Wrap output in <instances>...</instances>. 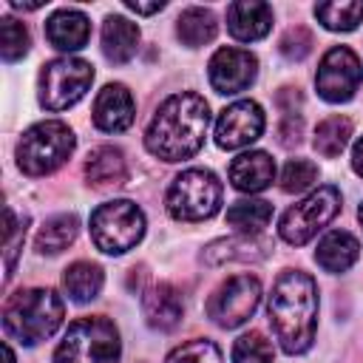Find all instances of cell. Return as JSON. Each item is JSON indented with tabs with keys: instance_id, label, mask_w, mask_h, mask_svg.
<instances>
[{
	"instance_id": "1",
	"label": "cell",
	"mask_w": 363,
	"mask_h": 363,
	"mask_svg": "<svg viewBox=\"0 0 363 363\" xmlns=\"http://www.w3.org/2000/svg\"><path fill=\"white\" fill-rule=\"evenodd\" d=\"M267 315L275 340L286 354H303L318 329V284L303 269H284L269 292Z\"/></svg>"
},
{
	"instance_id": "2",
	"label": "cell",
	"mask_w": 363,
	"mask_h": 363,
	"mask_svg": "<svg viewBox=\"0 0 363 363\" xmlns=\"http://www.w3.org/2000/svg\"><path fill=\"white\" fill-rule=\"evenodd\" d=\"M207 128H210V108L204 96L193 91H182L167 96L156 108L145 130V147L150 156L162 162H184L201 150Z\"/></svg>"
},
{
	"instance_id": "3",
	"label": "cell",
	"mask_w": 363,
	"mask_h": 363,
	"mask_svg": "<svg viewBox=\"0 0 363 363\" xmlns=\"http://www.w3.org/2000/svg\"><path fill=\"white\" fill-rule=\"evenodd\" d=\"M65 318L62 298L54 289L28 286L17 289L3 303V329L23 346H37L40 340L51 337Z\"/></svg>"
},
{
	"instance_id": "4",
	"label": "cell",
	"mask_w": 363,
	"mask_h": 363,
	"mask_svg": "<svg viewBox=\"0 0 363 363\" xmlns=\"http://www.w3.org/2000/svg\"><path fill=\"white\" fill-rule=\"evenodd\" d=\"M77 147L74 130L60 119L31 125L17 142V167L26 176H48L62 167Z\"/></svg>"
},
{
	"instance_id": "5",
	"label": "cell",
	"mask_w": 363,
	"mask_h": 363,
	"mask_svg": "<svg viewBox=\"0 0 363 363\" xmlns=\"http://www.w3.org/2000/svg\"><path fill=\"white\" fill-rule=\"evenodd\" d=\"M119 329L105 315H94L68 326L60 346L54 349V363H119Z\"/></svg>"
},
{
	"instance_id": "6",
	"label": "cell",
	"mask_w": 363,
	"mask_h": 363,
	"mask_svg": "<svg viewBox=\"0 0 363 363\" xmlns=\"http://www.w3.org/2000/svg\"><path fill=\"white\" fill-rule=\"evenodd\" d=\"M221 193H224L221 182L213 170L190 167L173 179V184L167 187L164 204H167L170 218L176 221H204L218 213Z\"/></svg>"
},
{
	"instance_id": "7",
	"label": "cell",
	"mask_w": 363,
	"mask_h": 363,
	"mask_svg": "<svg viewBox=\"0 0 363 363\" xmlns=\"http://www.w3.org/2000/svg\"><path fill=\"white\" fill-rule=\"evenodd\" d=\"M145 235V213L128 199L105 201L91 213V241L105 255H125Z\"/></svg>"
},
{
	"instance_id": "8",
	"label": "cell",
	"mask_w": 363,
	"mask_h": 363,
	"mask_svg": "<svg viewBox=\"0 0 363 363\" xmlns=\"http://www.w3.org/2000/svg\"><path fill=\"white\" fill-rule=\"evenodd\" d=\"M94 82V65L79 57H57L40 71V105L45 111H65L77 105Z\"/></svg>"
},
{
	"instance_id": "9",
	"label": "cell",
	"mask_w": 363,
	"mask_h": 363,
	"mask_svg": "<svg viewBox=\"0 0 363 363\" xmlns=\"http://www.w3.org/2000/svg\"><path fill=\"white\" fill-rule=\"evenodd\" d=\"M337 213H340V190L332 184H323L281 216L278 235L286 244L301 247V244L312 241L318 235V230H323Z\"/></svg>"
},
{
	"instance_id": "10",
	"label": "cell",
	"mask_w": 363,
	"mask_h": 363,
	"mask_svg": "<svg viewBox=\"0 0 363 363\" xmlns=\"http://www.w3.org/2000/svg\"><path fill=\"white\" fill-rule=\"evenodd\" d=\"M261 303V281L250 272L227 278L216 292L207 298V318L221 329H238L244 326Z\"/></svg>"
},
{
	"instance_id": "11",
	"label": "cell",
	"mask_w": 363,
	"mask_h": 363,
	"mask_svg": "<svg viewBox=\"0 0 363 363\" xmlns=\"http://www.w3.org/2000/svg\"><path fill=\"white\" fill-rule=\"evenodd\" d=\"M360 82H363V62L349 45H332L320 57V65L315 74V88L320 99L332 105L349 102L357 94Z\"/></svg>"
},
{
	"instance_id": "12",
	"label": "cell",
	"mask_w": 363,
	"mask_h": 363,
	"mask_svg": "<svg viewBox=\"0 0 363 363\" xmlns=\"http://www.w3.org/2000/svg\"><path fill=\"white\" fill-rule=\"evenodd\" d=\"M264 125H267L264 108L255 99H238L221 111L216 122V145L224 150L247 147L264 133Z\"/></svg>"
},
{
	"instance_id": "13",
	"label": "cell",
	"mask_w": 363,
	"mask_h": 363,
	"mask_svg": "<svg viewBox=\"0 0 363 363\" xmlns=\"http://www.w3.org/2000/svg\"><path fill=\"white\" fill-rule=\"evenodd\" d=\"M258 77V60L255 54L244 48H218L207 62V79L216 94L233 96L247 91Z\"/></svg>"
},
{
	"instance_id": "14",
	"label": "cell",
	"mask_w": 363,
	"mask_h": 363,
	"mask_svg": "<svg viewBox=\"0 0 363 363\" xmlns=\"http://www.w3.org/2000/svg\"><path fill=\"white\" fill-rule=\"evenodd\" d=\"M133 116H136V102H133V94L122 82H111L96 94L94 125L99 130H105V133L128 130L133 125Z\"/></svg>"
},
{
	"instance_id": "15",
	"label": "cell",
	"mask_w": 363,
	"mask_h": 363,
	"mask_svg": "<svg viewBox=\"0 0 363 363\" xmlns=\"http://www.w3.org/2000/svg\"><path fill=\"white\" fill-rule=\"evenodd\" d=\"M142 312H145V320H147L150 329H156V332H173L182 323V315H184L182 292L173 284L159 281V284H153V286L145 289V295H142Z\"/></svg>"
},
{
	"instance_id": "16",
	"label": "cell",
	"mask_w": 363,
	"mask_h": 363,
	"mask_svg": "<svg viewBox=\"0 0 363 363\" xmlns=\"http://www.w3.org/2000/svg\"><path fill=\"white\" fill-rule=\"evenodd\" d=\"M272 28V6L261 0H238L227 6V31L238 43H255Z\"/></svg>"
},
{
	"instance_id": "17",
	"label": "cell",
	"mask_w": 363,
	"mask_h": 363,
	"mask_svg": "<svg viewBox=\"0 0 363 363\" xmlns=\"http://www.w3.org/2000/svg\"><path fill=\"white\" fill-rule=\"evenodd\" d=\"M227 179L241 193H261L275 179V162L264 150H247L230 162Z\"/></svg>"
},
{
	"instance_id": "18",
	"label": "cell",
	"mask_w": 363,
	"mask_h": 363,
	"mask_svg": "<svg viewBox=\"0 0 363 363\" xmlns=\"http://www.w3.org/2000/svg\"><path fill=\"white\" fill-rule=\"evenodd\" d=\"M91 37V23L77 9H60L45 20V40L57 51H79Z\"/></svg>"
},
{
	"instance_id": "19",
	"label": "cell",
	"mask_w": 363,
	"mask_h": 363,
	"mask_svg": "<svg viewBox=\"0 0 363 363\" xmlns=\"http://www.w3.org/2000/svg\"><path fill=\"white\" fill-rule=\"evenodd\" d=\"M272 250V241L261 238V235H233V238H221V241H213L210 247H204V261L210 267H221V264H230V261H241V264H250V261H261L267 258V252Z\"/></svg>"
},
{
	"instance_id": "20",
	"label": "cell",
	"mask_w": 363,
	"mask_h": 363,
	"mask_svg": "<svg viewBox=\"0 0 363 363\" xmlns=\"http://www.w3.org/2000/svg\"><path fill=\"white\" fill-rule=\"evenodd\" d=\"M85 179L91 187L96 190H105V187H116V184H125L128 179V162H125V153L113 145H99L88 153L85 159Z\"/></svg>"
},
{
	"instance_id": "21",
	"label": "cell",
	"mask_w": 363,
	"mask_h": 363,
	"mask_svg": "<svg viewBox=\"0 0 363 363\" xmlns=\"http://www.w3.org/2000/svg\"><path fill=\"white\" fill-rule=\"evenodd\" d=\"M136 45H139V26L122 14H108L102 23V54L108 57V62L125 65L128 60H133Z\"/></svg>"
},
{
	"instance_id": "22",
	"label": "cell",
	"mask_w": 363,
	"mask_h": 363,
	"mask_svg": "<svg viewBox=\"0 0 363 363\" xmlns=\"http://www.w3.org/2000/svg\"><path fill=\"white\" fill-rule=\"evenodd\" d=\"M360 255V241L346 233V230H329L318 247H315V261L326 272H346Z\"/></svg>"
},
{
	"instance_id": "23",
	"label": "cell",
	"mask_w": 363,
	"mask_h": 363,
	"mask_svg": "<svg viewBox=\"0 0 363 363\" xmlns=\"http://www.w3.org/2000/svg\"><path fill=\"white\" fill-rule=\"evenodd\" d=\"M102 284H105V272L94 261H74L62 272V289L74 303H88L99 298Z\"/></svg>"
},
{
	"instance_id": "24",
	"label": "cell",
	"mask_w": 363,
	"mask_h": 363,
	"mask_svg": "<svg viewBox=\"0 0 363 363\" xmlns=\"http://www.w3.org/2000/svg\"><path fill=\"white\" fill-rule=\"evenodd\" d=\"M216 34H218V20L204 6H190L176 20V37L187 48H201V45L213 43Z\"/></svg>"
},
{
	"instance_id": "25",
	"label": "cell",
	"mask_w": 363,
	"mask_h": 363,
	"mask_svg": "<svg viewBox=\"0 0 363 363\" xmlns=\"http://www.w3.org/2000/svg\"><path fill=\"white\" fill-rule=\"evenodd\" d=\"M79 233V218L74 213H60V216H51L43 221V227L37 230V238H34V250L40 255H60L62 250H68L74 244Z\"/></svg>"
},
{
	"instance_id": "26",
	"label": "cell",
	"mask_w": 363,
	"mask_h": 363,
	"mask_svg": "<svg viewBox=\"0 0 363 363\" xmlns=\"http://www.w3.org/2000/svg\"><path fill=\"white\" fill-rule=\"evenodd\" d=\"M272 218V204L264 199H241L227 207V224L241 235H258Z\"/></svg>"
},
{
	"instance_id": "27",
	"label": "cell",
	"mask_w": 363,
	"mask_h": 363,
	"mask_svg": "<svg viewBox=\"0 0 363 363\" xmlns=\"http://www.w3.org/2000/svg\"><path fill=\"white\" fill-rule=\"evenodd\" d=\"M349 136H352V119H346V116L337 113V116H326V119L315 128L312 145H315V150H318L320 156L335 159V156H340L343 147L349 145Z\"/></svg>"
},
{
	"instance_id": "28",
	"label": "cell",
	"mask_w": 363,
	"mask_h": 363,
	"mask_svg": "<svg viewBox=\"0 0 363 363\" xmlns=\"http://www.w3.org/2000/svg\"><path fill=\"white\" fill-rule=\"evenodd\" d=\"M315 17L323 28L329 31H354L363 23V3L349 0V3H318Z\"/></svg>"
},
{
	"instance_id": "29",
	"label": "cell",
	"mask_w": 363,
	"mask_h": 363,
	"mask_svg": "<svg viewBox=\"0 0 363 363\" xmlns=\"http://www.w3.org/2000/svg\"><path fill=\"white\" fill-rule=\"evenodd\" d=\"M28 45H31V37H28V28L14 20V17H3L0 20V54L6 62H17L28 54Z\"/></svg>"
},
{
	"instance_id": "30",
	"label": "cell",
	"mask_w": 363,
	"mask_h": 363,
	"mask_svg": "<svg viewBox=\"0 0 363 363\" xmlns=\"http://www.w3.org/2000/svg\"><path fill=\"white\" fill-rule=\"evenodd\" d=\"M275 349L261 332H244L233 343V363H272Z\"/></svg>"
},
{
	"instance_id": "31",
	"label": "cell",
	"mask_w": 363,
	"mask_h": 363,
	"mask_svg": "<svg viewBox=\"0 0 363 363\" xmlns=\"http://www.w3.org/2000/svg\"><path fill=\"white\" fill-rule=\"evenodd\" d=\"M164 363H224V360H221V349L213 340L196 337V340H187V343L176 346L164 357Z\"/></svg>"
},
{
	"instance_id": "32",
	"label": "cell",
	"mask_w": 363,
	"mask_h": 363,
	"mask_svg": "<svg viewBox=\"0 0 363 363\" xmlns=\"http://www.w3.org/2000/svg\"><path fill=\"white\" fill-rule=\"evenodd\" d=\"M318 182V164L309 159H289L281 170V190L284 193H303Z\"/></svg>"
},
{
	"instance_id": "33",
	"label": "cell",
	"mask_w": 363,
	"mask_h": 363,
	"mask_svg": "<svg viewBox=\"0 0 363 363\" xmlns=\"http://www.w3.org/2000/svg\"><path fill=\"white\" fill-rule=\"evenodd\" d=\"M26 227H28V218L23 216L17 221L14 213H11V207H6V281L14 275V264L20 258L23 241H26Z\"/></svg>"
},
{
	"instance_id": "34",
	"label": "cell",
	"mask_w": 363,
	"mask_h": 363,
	"mask_svg": "<svg viewBox=\"0 0 363 363\" xmlns=\"http://www.w3.org/2000/svg\"><path fill=\"white\" fill-rule=\"evenodd\" d=\"M312 45H315V40H312V34L303 28V26H295V28H289L284 37H281V54L286 57V60H292V62H298V60H303L309 51H312Z\"/></svg>"
},
{
	"instance_id": "35",
	"label": "cell",
	"mask_w": 363,
	"mask_h": 363,
	"mask_svg": "<svg viewBox=\"0 0 363 363\" xmlns=\"http://www.w3.org/2000/svg\"><path fill=\"white\" fill-rule=\"evenodd\" d=\"M301 133H303V119L301 113H284L281 116V125H278V142L284 147H292L301 142Z\"/></svg>"
},
{
	"instance_id": "36",
	"label": "cell",
	"mask_w": 363,
	"mask_h": 363,
	"mask_svg": "<svg viewBox=\"0 0 363 363\" xmlns=\"http://www.w3.org/2000/svg\"><path fill=\"white\" fill-rule=\"evenodd\" d=\"M125 9L136 11V14H153V11H162L164 9V0H156V3H136V0H128Z\"/></svg>"
},
{
	"instance_id": "37",
	"label": "cell",
	"mask_w": 363,
	"mask_h": 363,
	"mask_svg": "<svg viewBox=\"0 0 363 363\" xmlns=\"http://www.w3.org/2000/svg\"><path fill=\"white\" fill-rule=\"evenodd\" d=\"M352 167H354V173L357 176H363V136L354 142V147H352Z\"/></svg>"
},
{
	"instance_id": "38",
	"label": "cell",
	"mask_w": 363,
	"mask_h": 363,
	"mask_svg": "<svg viewBox=\"0 0 363 363\" xmlns=\"http://www.w3.org/2000/svg\"><path fill=\"white\" fill-rule=\"evenodd\" d=\"M6 363H14V352H11V346L6 343Z\"/></svg>"
},
{
	"instance_id": "39",
	"label": "cell",
	"mask_w": 363,
	"mask_h": 363,
	"mask_svg": "<svg viewBox=\"0 0 363 363\" xmlns=\"http://www.w3.org/2000/svg\"><path fill=\"white\" fill-rule=\"evenodd\" d=\"M357 218H360V227H363V204H360V210H357Z\"/></svg>"
}]
</instances>
